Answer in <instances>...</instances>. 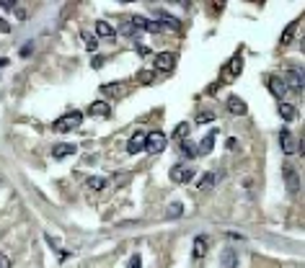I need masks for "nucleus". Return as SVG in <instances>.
Returning <instances> with one entry per match:
<instances>
[{
	"instance_id": "f257e3e1",
	"label": "nucleus",
	"mask_w": 305,
	"mask_h": 268,
	"mask_svg": "<svg viewBox=\"0 0 305 268\" xmlns=\"http://www.w3.org/2000/svg\"><path fill=\"white\" fill-rule=\"evenodd\" d=\"M166 145H168V140H166V134H163V131H150V134H145V150H147L150 155L163 152Z\"/></svg>"
},
{
	"instance_id": "f03ea898",
	"label": "nucleus",
	"mask_w": 305,
	"mask_h": 268,
	"mask_svg": "<svg viewBox=\"0 0 305 268\" xmlns=\"http://www.w3.org/2000/svg\"><path fill=\"white\" fill-rule=\"evenodd\" d=\"M78 124H83V114L80 111H70V114H65L62 119L55 121V131H73Z\"/></svg>"
},
{
	"instance_id": "7ed1b4c3",
	"label": "nucleus",
	"mask_w": 305,
	"mask_h": 268,
	"mask_svg": "<svg viewBox=\"0 0 305 268\" xmlns=\"http://www.w3.org/2000/svg\"><path fill=\"white\" fill-rule=\"evenodd\" d=\"M168 175H171L173 183H189L191 178H194V168H189V165H173Z\"/></svg>"
},
{
	"instance_id": "20e7f679",
	"label": "nucleus",
	"mask_w": 305,
	"mask_h": 268,
	"mask_svg": "<svg viewBox=\"0 0 305 268\" xmlns=\"http://www.w3.org/2000/svg\"><path fill=\"white\" fill-rule=\"evenodd\" d=\"M129 24H132L137 31H150V34H158L161 31V24H156V21H150L145 16H132V18H129Z\"/></svg>"
},
{
	"instance_id": "39448f33",
	"label": "nucleus",
	"mask_w": 305,
	"mask_h": 268,
	"mask_svg": "<svg viewBox=\"0 0 305 268\" xmlns=\"http://www.w3.org/2000/svg\"><path fill=\"white\" fill-rule=\"evenodd\" d=\"M173 64H176V54H171V52L156 54V70H158V73H171Z\"/></svg>"
},
{
	"instance_id": "423d86ee",
	"label": "nucleus",
	"mask_w": 305,
	"mask_h": 268,
	"mask_svg": "<svg viewBox=\"0 0 305 268\" xmlns=\"http://www.w3.org/2000/svg\"><path fill=\"white\" fill-rule=\"evenodd\" d=\"M279 147L285 155H295L297 152V145H295V137L290 134V129H282L279 131Z\"/></svg>"
},
{
	"instance_id": "0eeeda50",
	"label": "nucleus",
	"mask_w": 305,
	"mask_h": 268,
	"mask_svg": "<svg viewBox=\"0 0 305 268\" xmlns=\"http://www.w3.org/2000/svg\"><path fill=\"white\" fill-rule=\"evenodd\" d=\"M142 150H145V131H135L132 137H129V142H127V152L129 155H137Z\"/></svg>"
},
{
	"instance_id": "6e6552de",
	"label": "nucleus",
	"mask_w": 305,
	"mask_h": 268,
	"mask_svg": "<svg viewBox=\"0 0 305 268\" xmlns=\"http://www.w3.org/2000/svg\"><path fill=\"white\" fill-rule=\"evenodd\" d=\"M96 36L104 39V41H114L117 31H114L112 24H106V21H96Z\"/></svg>"
},
{
	"instance_id": "1a4fd4ad",
	"label": "nucleus",
	"mask_w": 305,
	"mask_h": 268,
	"mask_svg": "<svg viewBox=\"0 0 305 268\" xmlns=\"http://www.w3.org/2000/svg\"><path fill=\"white\" fill-rule=\"evenodd\" d=\"M267 85H269V91H272V96H274V98H279V101L285 98V93H287V85H285V80H282V78H274V75H272Z\"/></svg>"
},
{
	"instance_id": "9d476101",
	"label": "nucleus",
	"mask_w": 305,
	"mask_h": 268,
	"mask_svg": "<svg viewBox=\"0 0 305 268\" xmlns=\"http://www.w3.org/2000/svg\"><path fill=\"white\" fill-rule=\"evenodd\" d=\"M88 114H91V116H96V119H106L109 114H112V106H109L106 101H96V103H91Z\"/></svg>"
},
{
	"instance_id": "9b49d317",
	"label": "nucleus",
	"mask_w": 305,
	"mask_h": 268,
	"mask_svg": "<svg viewBox=\"0 0 305 268\" xmlns=\"http://www.w3.org/2000/svg\"><path fill=\"white\" fill-rule=\"evenodd\" d=\"M75 152H78L75 145H57V147L52 150V158H55V160H62V158H70V155H75Z\"/></svg>"
},
{
	"instance_id": "f8f14e48",
	"label": "nucleus",
	"mask_w": 305,
	"mask_h": 268,
	"mask_svg": "<svg viewBox=\"0 0 305 268\" xmlns=\"http://www.w3.org/2000/svg\"><path fill=\"white\" fill-rule=\"evenodd\" d=\"M287 88L292 85L297 93H302V73L300 70H287V83H285Z\"/></svg>"
},
{
	"instance_id": "ddd939ff",
	"label": "nucleus",
	"mask_w": 305,
	"mask_h": 268,
	"mask_svg": "<svg viewBox=\"0 0 305 268\" xmlns=\"http://www.w3.org/2000/svg\"><path fill=\"white\" fill-rule=\"evenodd\" d=\"M220 263H223V268H238V255H235V250H233V248H225L223 255H220Z\"/></svg>"
},
{
	"instance_id": "4468645a",
	"label": "nucleus",
	"mask_w": 305,
	"mask_h": 268,
	"mask_svg": "<svg viewBox=\"0 0 305 268\" xmlns=\"http://www.w3.org/2000/svg\"><path fill=\"white\" fill-rule=\"evenodd\" d=\"M215 137H217V131H210L207 137L199 142V147H197V155H210V152H212V147H215Z\"/></svg>"
},
{
	"instance_id": "2eb2a0df",
	"label": "nucleus",
	"mask_w": 305,
	"mask_h": 268,
	"mask_svg": "<svg viewBox=\"0 0 305 268\" xmlns=\"http://www.w3.org/2000/svg\"><path fill=\"white\" fill-rule=\"evenodd\" d=\"M228 108L233 111L235 116H243L246 111H248V108H246V103H243L241 98H238V96H230V98H228Z\"/></svg>"
},
{
	"instance_id": "dca6fc26",
	"label": "nucleus",
	"mask_w": 305,
	"mask_h": 268,
	"mask_svg": "<svg viewBox=\"0 0 305 268\" xmlns=\"http://www.w3.org/2000/svg\"><path fill=\"white\" fill-rule=\"evenodd\" d=\"M207 253V237L205 235H197V237H194V250H191V255L194 258H202Z\"/></svg>"
},
{
	"instance_id": "f3484780",
	"label": "nucleus",
	"mask_w": 305,
	"mask_h": 268,
	"mask_svg": "<svg viewBox=\"0 0 305 268\" xmlns=\"http://www.w3.org/2000/svg\"><path fill=\"white\" fill-rule=\"evenodd\" d=\"M85 186L93 188V191H104L109 186V181H106V178H101V175H91V178H85Z\"/></svg>"
},
{
	"instance_id": "a211bd4d",
	"label": "nucleus",
	"mask_w": 305,
	"mask_h": 268,
	"mask_svg": "<svg viewBox=\"0 0 305 268\" xmlns=\"http://www.w3.org/2000/svg\"><path fill=\"white\" fill-rule=\"evenodd\" d=\"M279 116L285 119V121H292V119H295V106H290V103H279Z\"/></svg>"
},
{
	"instance_id": "6ab92c4d",
	"label": "nucleus",
	"mask_w": 305,
	"mask_h": 268,
	"mask_svg": "<svg viewBox=\"0 0 305 268\" xmlns=\"http://www.w3.org/2000/svg\"><path fill=\"white\" fill-rule=\"evenodd\" d=\"M285 181H287V188H290V191H297V188H300V181H297V175H295L290 168H285Z\"/></svg>"
},
{
	"instance_id": "aec40b11",
	"label": "nucleus",
	"mask_w": 305,
	"mask_h": 268,
	"mask_svg": "<svg viewBox=\"0 0 305 268\" xmlns=\"http://www.w3.org/2000/svg\"><path fill=\"white\" fill-rule=\"evenodd\" d=\"M101 93H106V96H122L124 93V85L122 83H117V85H104Z\"/></svg>"
},
{
	"instance_id": "412c9836",
	"label": "nucleus",
	"mask_w": 305,
	"mask_h": 268,
	"mask_svg": "<svg viewBox=\"0 0 305 268\" xmlns=\"http://www.w3.org/2000/svg\"><path fill=\"white\" fill-rule=\"evenodd\" d=\"M212 186H215V173H205V175L199 178V188L207 191V188H212Z\"/></svg>"
},
{
	"instance_id": "4be33fe9",
	"label": "nucleus",
	"mask_w": 305,
	"mask_h": 268,
	"mask_svg": "<svg viewBox=\"0 0 305 268\" xmlns=\"http://www.w3.org/2000/svg\"><path fill=\"white\" fill-rule=\"evenodd\" d=\"M189 131H191V124H179L176 126V131H173V137H176V140H189Z\"/></svg>"
},
{
	"instance_id": "5701e85b",
	"label": "nucleus",
	"mask_w": 305,
	"mask_h": 268,
	"mask_svg": "<svg viewBox=\"0 0 305 268\" xmlns=\"http://www.w3.org/2000/svg\"><path fill=\"white\" fill-rule=\"evenodd\" d=\"M181 212H184V207L179 204V201H173V204H171V209L166 212V217H168V219H176V217H181Z\"/></svg>"
},
{
	"instance_id": "b1692460",
	"label": "nucleus",
	"mask_w": 305,
	"mask_h": 268,
	"mask_svg": "<svg viewBox=\"0 0 305 268\" xmlns=\"http://www.w3.org/2000/svg\"><path fill=\"white\" fill-rule=\"evenodd\" d=\"M83 41H85V49H88V52H96V47H98V39H96V36L83 34Z\"/></svg>"
},
{
	"instance_id": "393cba45",
	"label": "nucleus",
	"mask_w": 305,
	"mask_h": 268,
	"mask_svg": "<svg viewBox=\"0 0 305 268\" xmlns=\"http://www.w3.org/2000/svg\"><path fill=\"white\" fill-rule=\"evenodd\" d=\"M241 70H243V59H241V57H233L230 73H233V75H241Z\"/></svg>"
},
{
	"instance_id": "a878e982",
	"label": "nucleus",
	"mask_w": 305,
	"mask_h": 268,
	"mask_svg": "<svg viewBox=\"0 0 305 268\" xmlns=\"http://www.w3.org/2000/svg\"><path fill=\"white\" fill-rule=\"evenodd\" d=\"M161 18H163V24H168L171 29H181V24H179V21L173 18V16H166V13H161Z\"/></svg>"
},
{
	"instance_id": "bb28decb",
	"label": "nucleus",
	"mask_w": 305,
	"mask_h": 268,
	"mask_svg": "<svg viewBox=\"0 0 305 268\" xmlns=\"http://www.w3.org/2000/svg\"><path fill=\"white\" fill-rule=\"evenodd\" d=\"M181 152L186 155V158H194V155H197V150L191 147V142H189V140H186V142H181Z\"/></svg>"
},
{
	"instance_id": "cd10ccee",
	"label": "nucleus",
	"mask_w": 305,
	"mask_h": 268,
	"mask_svg": "<svg viewBox=\"0 0 305 268\" xmlns=\"http://www.w3.org/2000/svg\"><path fill=\"white\" fill-rule=\"evenodd\" d=\"M212 119H215L212 111H202V114L197 116V124H207V121H212Z\"/></svg>"
},
{
	"instance_id": "c85d7f7f",
	"label": "nucleus",
	"mask_w": 305,
	"mask_h": 268,
	"mask_svg": "<svg viewBox=\"0 0 305 268\" xmlns=\"http://www.w3.org/2000/svg\"><path fill=\"white\" fill-rule=\"evenodd\" d=\"M122 34H127V36H135V34H137V29H135L132 24H129V21H124V24H122Z\"/></svg>"
},
{
	"instance_id": "c756f323",
	"label": "nucleus",
	"mask_w": 305,
	"mask_h": 268,
	"mask_svg": "<svg viewBox=\"0 0 305 268\" xmlns=\"http://www.w3.org/2000/svg\"><path fill=\"white\" fill-rule=\"evenodd\" d=\"M295 26H297V21H295V24L285 31V34H282V44H290V39H292V31H295Z\"/></svg>"
},
{
	"instance_id": "7c9ffc66",
	"label": "nucleus",
	"mask_w": 305,
	"mask_h": 268,
	"mask_svg": "<svg viewBox=\"0 0 305 268\" xmlns=\"http://www.w3.org/2000/svg\"><path fill=\"white\" fill-rule=\"evenodd\" d=\"M129 268H142V260H140V255H132V258H129Z\"/></svg>"
},
{
	"instance_id": "2f4dec72",
	"label": "nucleus",
	"mask_w": 305,
	"mask_h": 268,
	"mask_svg": "<svg viewBox=\"0 0 305 268\" xmlns=\"http://www.w3.org/2000/svg\"><path fill=\"white\" fill-rule=\"evenodd\" d=\"M0 268H11V258L6 253H0Z\"/></svg>"
},
{
	"instance_id": "473e14b6",
	"label": "nucleus",
	"mask_w": 305,
	"mask_h": 268,
	"mask_svg": "<svg viewBox=\"0 0 305 268\" xmlns=\"http://www.w3.org/2000/svg\"><path fill=\"white\" fill-rule=\"evenodd\" d=\"M0 31H3V34H8V31H11V24H8L6 18H0Z\"/></svg>"
},
{
	"instance_id": "72a5a7b5",
	"label": "nucleus",
	"mask_w": 305,
	"mask_h": 268,
	"mask_svg": "<svg viewBox=\"0 0 305 268\" xmlns=\"http://www.w3.org/2000/svg\"><path fill=\"white\" fill-rule=\"evenodd\" d=\"M137 54L147 57V54H150V47H145V44H137Z\"/></svg>"
},
{
	"instance_id": "f704fd0d",
	"label": "nucleus",
	"mask_w": 305,
	"mask_h": 268,
	"mask_svg": "<svg viewBox=\"0 0 305 268\" xmlns=\"http://www.w3.org/2000/svg\"><path fill=\"white\" fill-rule=\"evenodd\" d=\"M140 80H145V83H150V80H152V73H140Z\"/></svg>"
},
{
	"instance_id": "c9c22d12",
	"label": "nucleus",
	"mask_w": 305,
	"mask_h": 268,
	"mask_svg": "<svg viewBox=\"0 0 305 268\" xmlns=\"http://www.w3.org/2000/svg\"><path fill=\"white\" fill-rule=\"evenodd\" d=\"M228 147L230 150H238V140H228Z\"/></svg>"
},
{
	"instance_id": "e433bc0d",
	"label": "nucleus",
	"mask_w": 305,
	"mask_h": 268,
	"mask_svg": "<svg viewBox=\"0 0 305 268\" xmlns=\"http://www.w3.org/2000/svg\"><path fill=\"white\" fill-rule=\"evenodd\" d=\"M6 64H8V59H6V57H0V67H6Z\"/></svg>"
}]
</instances>
